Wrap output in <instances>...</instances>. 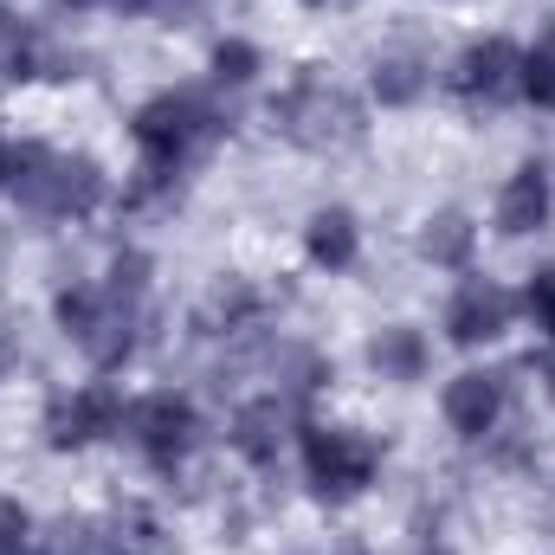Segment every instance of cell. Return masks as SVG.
Returning <instances> with one entry per match:
<instances>
[{
    "instance_id": "obj_1",
    "label": "cell",
    "mask_w": 555,
    "mask_h": 555,
    "mask_svg": "<svg viewBox=\"0 0 555 555\" xmlns=\"http://www.w3.org/2000/svg\"><path fill=\"white\" fill-rule=\"evenodd\" d=\"M26 214L39 220H85L104 207V168L78 149H46V142H20V168L7 188Z\"/></svg>"
},
{
    "instance_id": "obj_2",
    "label": "cell",
    "mask_w": 555,
    "mask_h": 555,
    "mask_svg": "<svg viewBox=\"0 0 555 555\" xmlns=\"http://www.w3.org/2000/svg\"><path fill=\"white\" fill-rule=\"evenodd\" d=\"M272 124L284 137L297 142V149H310V155H330V149H349V142H362V104L336 85V78H317V72H304L284 98L272 104Z\"/></svg>"
},
{
    "instance_id": "obj_3",
    "label": "cell",
    "mask_w": 555,
    "mask_h": 555,
    "mask_svg": "<svg viewBox=\"0 0 555 555\" xmlns=\"http://www.w3.org/2000/svg\"><path fill=\"white\" fill-rule=\"evenodd\" d=\"M382 472V446L356 426H304V485L323 504H349L375 485Z\"/></svg>"
},
{
    "instance_id": "obj_4",
    "label": "cell",
    "mask_w": 555,
    "mask_h": 555,
    "mask_svg": "<svg viewBox=\"0 0 555 555\" xmlns=\"http://www.w3.org/2000/svg\"><path fill=\"white\" fill-rule=\"evenodd\" d=\"M117 439H130V446H137L149 472H181V465H188V452L201 446V414H194V401H181V395L155 388V395L124 401V426H117Z\"/></svg>"
},
{
    "instance_id": "obj_5",
    "label": "cell",
    "mask_w": 555,
    "mask_h": 555,
    "mask_svg": "<svg viewBox=\"0 0 555 555\" xmlns=\"http://www.w3.org/2000/svg\"><path fill=\"white\" fill-rule=\"evenodd\" d=\"M117 426H124V395L111 382H85V388H72L46 408V446L52 452H85L98 439H117Z\"/></svg>"
},
{
    "instance_id": "obj_6",
    "label": "cell",
    "mask_w": 555,
    "mask_h": 555,
    "mask_svg": "<svg viewBox=\"0 0 555 555\" xmlns=\"http://www.w3.org/2000/svg\"><path fill=\"white\" fill-rule=\"evenodd\" d=\"M452 91L465 104H485V111L524 98V52L511 39H472L459 52V65H452Z\"/></svg>"
},
{
    "instance_id": "obj_7",
    "label": "cell",
    "mask_w": 555,
    "mask_h": 555,
    "mask_svg": "<svg viewBox=\"0 0 555 555\" xmlns=\"http://www.w3.org/2000/svg\"><path fill=\"white\" fill-rule=\"evenodd\" d=\"M511 317H517V297H511L498 278H465V284L446 297V343L485 349V343H498V336L511 330Z\"/></svg>"
},
{
    "instance_id": "obj_8",
    "label": "cell",
    "mask_w": 555,
    "mask_h": 555,
    "mask_svg": "<svg viewBox=\"0 0 555 555\" xmlns=\"http://www.w3.org/2000/svg\"><path fill=\"white\" fill-rule=\"evenodd\" d=\"M504 408H511V375H498V369H465L439 395V414L459 439H491Z\"/></svg>"
},
{
    "instance_id": "obj_9",
    "label": "cell",
    "mask_w": 555,
    "mask_h": 555,
    "mask_svg": "<svg viewBox=\"0 0 555 555\" xmlns=\"http://www.w3.org/2000/svg\"><path fill=\"white\" fill-rule=\"evenodd\" d=\"M291 433H297V408H291L284 395H253V401H240V408H233L227 446H233L246 465H259V472H266V465L284 459Z\"/></svg>"
},
{
    "instance_id": "obj_10",
    "label": "cell",
    "mask_w": 555,
    "mask_h": 555,
    "mask_svg": "<svg viewBox=\"0 0 555 555\" xmlns=\"http://www.w3.org/2000/svg\"><path fill=\"white\" fill-rule=\"evenodd\" d=\"M555 220V175L543 162H524L504 188H498V207H491V227L504 240H530Z\"/></svg>"
},
{
    "instance_id": "obj_11",
    "label": "cell",
    "mask_w": 555,
    "mask_h": 555,
    "mask_svg": "<svg viewBox=\"0 0 555 555\" xmlns=\"http://www.w3.org/2000/svg\"><path fill=\"white\" fill-rule=\"evenodd\" d=\"M137 343H142V304L104 291V310H98V323L78 336V356H85L98 375H117V369L137 356Z\"/></svg>"
},
{
    "instance_id": "obj_12",
    "label": "cell",
    "mask_w": 555,
    "mask_h": 555,
    "mask_svg": "<svg viewBox=\"0 0 555 555\" xmlns=\"http://www.w3.org/2000/svg\"><path fill=\"white\" fill-rule=\"evenodd\" d=\"M266 375H272V395H284L291 408L317 401V395L336 382V369H330V356H323L317 343H272V349H266Z\"/></svg>"
},
{
    "instance_id": "obj_13",
    "label": "cell",
    "mask_w": 555,
    "mask_h": 555,
    "mask_svg": "<svg viewBox=\"0 0 555 555\" xmlns=\"http://www.w3.org/2000/svg\"><path fill=\"white\" fill-rule=\"evenodd\" d=\"M304 253H310V266L317 272H356V259H362V227H356V214L349 207H317L310 214V227H304Z\"/></svg>"
},
{
    "instance_id": "obj_14",
    "label": "cell",
    "mask_w": 555,
    "mask_h": 555,
    "mask_svg": "<svg viewBox=\"0 0 555 555\" xmlns=\"http://www.w3.org/2000/svg\"><path fill=\"white\" fill-rule=\"evenodd\" d=\"M259 310H266V297L246 278H214V291L194 310V330L201 336H246V330H259Z\"/></svg>"
},
{
    "instance_id": "obj_15",
    "label": "cell",
    "mask_w": 555,
    "mask_h": 555,
    "mask_svg": "<svg viewBox=\"0 0 555 555\" xmlns=\"http://www.w3.org/2000/svg\"><path fill=\"white\" fill-rule=\"evenodd\" d=\"M369 85H375L382 111H408V104L426 98V85H433V59H426L420 46H388V52H375Z\"/></svg>"
},
{
    "instance_id": "obj_16",
    "label": "cell",
    "mask_w": 555,
    "mask_h": 555,
    "mask_svg": "<svg viewBox=\"0 0 555 555\" xmlns=\"http://www.w3.org/2000/svg\"><path fill=\"white\" fill-rule=\"evenodd\" d=\"M426 362H433V343L420 336L414 323H388V330H375L369 336V369L382 375V382H420L426 375Z\"/></svg>"
},
{
    "instance_id": "obj_17",
    "label": "cell",
    "mask_w": 555,
    "mask_h": 555,
    "mask_svg": "<svg viewBox=\"0 0 555 555\" xmlns=\"http://www.w3.org/2000/svg\"><path fill=\"white\" fill-rule=\"evenodd\" d=\"M472 253H478V227H472V214L439 207V214L420 227V259H426L433 272H465Z\"/></svg>"
},
{
    "instance_id": "obj_18",
    "label": "cell",
    "mask_w": 555,
    "mask_h": 555,
    "mask_svg": "<svg viewBox=\"0 0 555 555\" xmlns=\"http://www.w3.org/2000/svg\"><path fill=\"white\" fill-rule=\"evenodd\" d=\"M39 555H142L111 517H59L52 530H46V543Z\"/></svg>"
},
{
    "instance_id": "obj_19",
    "label": "cell",
    "mask_w": 555,
    "mask_h": 555,
    "mask_svg": "<svg viewBox=\"0 0 555 555\" xmlns=\"http://www.w3.org/2000/svg\"><path fill=\"white\" fill-rule=\"evenodd\" d=\"M39 65H46V33L20 7H0V85L39 78Z\"/></svg>"
},
{
    "instance_id": "obj_20",
    "label": "cell",
    "mask_w": 555,
    "mask_h": 555,
    "mask_svg": "<svg viewBox=\"0 0 555 555\" xmlns=\"http://www.w3.org/2000/svg\"><path fill=\"white\" fill-rule=\"evenodd\" d=\"M98 310H104V284H65V291L52 297V317H59L65 343H78V336L98 323Z\"/></svg>"
},
{
    "instance_id": "obj_21",
    "label": "cell",
    "mask_w": 555,
    "mask_h": 555,
    "mask_svg": "<svg viewBox=\"0 0 555 555\" xmlns=\"http://www.w3.org/2000/svg\"><path fill=\"white\" fill-rule=\"evenodd\" d=\"M259 78V46L253 39H220L214 46V85L220 91H246Z\"/></svg>"
},
{
    "instance_id": "obj_22",
    "label": "cell",
    "mask_w": 555,
    "mask_h": 555,
    "mask_svg": "<svg viewBox=\"0 0 555 555\" xmlns=\"http://www.w3.org/2000/svg\"><path fill=\"white\" fill-rule=\"evenodd\" d=\"M524 98H530L537 111H555V26L524 52Z\"/></svg>"
},
{
    "instance_id": "obj_23",
    "label": "cell",
    "mask_w": 555,
    "mask_h": 555,
    "mask_svg": "<svg viewBox=\"0 0 555 555\" xmlns=\"http://www.w3.org/2000/svg\"><path fill=\"white\" fill-rule=\"evenodd\" d=\"M149 272H155V266H149V253H137V246H130V253H117V259H111V278H104V291L149 304Z\"/></svg>"
},
{
    "instance_id": "obj_24",
    "label": "cell",
    "mask_w": 555,
    "mask_h": 555,
    "mask_svg": "<svg viewBox=\"0 0 555 555\" xmlns=\"http://www.w3.org/2000/svg\"><path fill=\"white\" fill-rule=\"evenodd\" d=\"M524 317L537 323V336H550L555 343V266L530 272V284H524Z\"/></svg>"
},
{
    "instance_id": "obj_25",
    "label": "cell",
    "mask_w": 555,
    "mask_h": 555,
    "mask_svg": "<svg viewBox=\"0 0 555 555\" xmlns=\"http://www.w3.org/2000/svg\"><path fill=\"white\" fill-rule=\"evenodd\" d=\"M0 555H33V517L13 498H0Z\"/></svg>"
},
{
    "instance_id": "obj_26",
    "label": "cell",
    "mask_w": 555,
    "mask_h": 555,
    "mask_svg": "<svg viewBox=\"0 0 555 555\" xmlns=\"http://www.w3.org/2000/svg\"><path fill=\"white\" fill-rule=\"evenodd\" d=\"M207 7H214V0H149V13H155V20H168V26H175V20L207 13Z\"/></svg>"
},
{
    "instance_id": "obj_27",
    "label": "cell",
    "mask_w": 555,
    "mask_h": 555,
    "mask_svg": "<svg viewBox=\"0 0 555 555\" xmlns=\"http://www.w3.org/2000/svg\"><path fill=\"white\" fill-rule=\"evenodd\" d=\"M13 168H20V142L7 137V124H0V188H13Z\"/></svg>"
},
{
    "instance_id": "obj_28",
    "label": "cell",
    "mask_w": 555,
    "mask_h": 555,
    "mask_svg": "<svg viewBox=\"0 0 555 555\" xmlns=\"http://www.w3.org/2000/svg\"><path fill=\"white\" fill-rule=\"evenodd\" d=\"M537 375H543V388H550V401H555V343L543 349V362H537Z\"/></svg>"
},
{
    "instance_id": "obj_29",
    "label": "cell",
    "mask_w": 555,
    "mask_h": 555,
    "mask_svg": "<svg viewBox=\"0 0 555 555\" xmlns=\"http://www.w3.org/2000/svg\"><path fill=\"white\" fill-rule=\"evenodd\" d=\"M104 7H117V13H149V0H104Z\"/></svg>"
},
{
    "instance_id": "obj_30",
    "label": "cell",
    "mask_w": 555,
    "mask_h": 555,
    "mask_svg": "<svg viewBox=\"0 0 555 555\" xmlns=\"http://www.w3.org/2000/svg\"><path fill=\"white\" fill-rule=\"evenodd\" d=\"M65 13H91V7H104V0H59Z\"/></svg>"
},
{
    "instance_id": "obj_31",
    "label": "cell",
    "mask_w": 555,
    "mask_h": 555,
    "mask_svg": "<svg viewBox=\"0 0 555 555\" xmlns=\"http://www.w3.org/2000/svg\"><path fill=\"white\" fill-rule=\"evenodd\" d=\"M420 555H452V550H446V543H426V550H420Z\"/></svg>"
},
{
    "instance_id": "obj_32",
    "label": "cell",
    "mask_w": 555,
    "mask_h": 555,
    "mask_svg": "<svg viewBox=\"0 0 555 555\" xmlns=\"http://www.w3.org/2000/svg\"><path fill=\"white\" fill-rule=\"evenodd\" d=\"M297 7H330V0H297Z\"/></svg>"
}]
</instances>
